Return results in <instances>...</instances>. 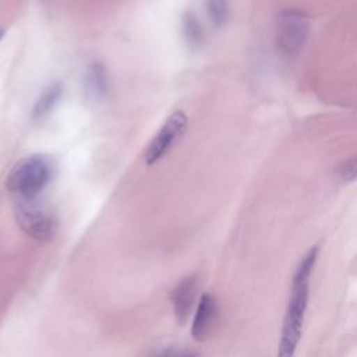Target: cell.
Masks as SVG:
<instances>
[{
	"mask_svg": "<svg viewBox=\"0 0 357 357\" xmlns=\"http://www.w3.org/2000/svg\"><path fill=\"white\" fill-rule=\"evenodd\" d=\"M152 357H201L198 353L188 350V349H183V347H176V346H170V347H165L158 350L156 353L152 354Z\"/></svg>",
	"mask_w": 357,
	"mask_h": 357,
	"instance_id": "obj_12",
	"label": "cell"
},
{
	"mask_svg": "<svg viewBox=\"0 0 357 357\" xmlns=\"http://www.w3.org/2000/svg\"><path fill=\"white\" fill-rule=\"evenodd\" d=\"M205 4L211 22L216 28L223 26L230 17L229 0H205Z\"/></svg>",
	"mask_w": 357,
	"mask_h": 357,
	"instance_id": "obj_11",
	"label": "cell"
},
{
	"mask_svg": "<svg viewBox=\"0 0 357 357\" xmlns=\"http://www.w3.org/2000/svg\"><path fill=\"white\" fill-rule=\"evenodd\" d=\"M183 35H184L187 43L194 47L199 46L204 40L202 26H201L198 18L190 11H187L183 15Z\"/></svg>",
	"mask_w": 357,
	"mask_h": 357,
	"instance_id": "obj_10",
	"label": "cell"
},
{
	"mask_svg": "<svg viewBox=\"0 0 357 357\" xmlns=\"http://www.w3.org/2000/svg\"><path fill=\"white\" fill-rule=\"evenodd\" d=\"M61 92H63V86L60 82H54V84L49 85L40 93L36 103L33 105L32 117L35 120H42L45 116H47L52 112V109L54 107V105L59 102Z\"/></svg>",
	"mask_w": 357,
	"mask_h": 357,
	"instance_id": "obj_9",
	"label": "cell"
},
{
	"mask_svg": "<svg viewBox=\"0 0 357 357\" xmlns=\"http://www.w3.org/2000/svg\"><path fill=\"white\" fill-rule=\"evenodd\" d=\"M218 312H219V308L215 297L208 293L202 294L198 300L192 325H191V335L195 340L204 342L211 336L216 325Z\"/></svg>",
	"mask_w": 357,
	"mask_h": 357,
	"instance_id": "obj_6",
	"label": "cell"
},
{
	"mask_svg": "<svg viewBox=\"0 0 357 357\" xmlns=\"http://www.w3.org/2000/svg\"><path fill=\"white\" fill-rule=\"evenodd\" d=\"M318 257V247H312L300 261L293 280L289 296V303L283 319V326L280 332V340L278 347V357H294L297 350L303 324L305 317V310L310 296V278L314 271V265Z\"/></svg>",
	"mask_w": 357,
	"mask_h": 357,
	"instance_id": "obj_1",
	"label": "cell"
},
{
	"mask_svg": "<svg viewBox=\"0 0 357 357\" xmlns=\"http://www.w3.org/2000/svg\"><path fill=\"white\" fill-rule=\"evenodd\" d=\"M337 176L343 181H351L357 178V156L346 160L337 170Z\"/></svg>",
	"mask_w": 357,
	"mask_h": 357,
	"instance_id": "obj_13",
	"label": "cell"
},
{
	"mask_svg": "<svg viewBox=\"0 0 357 357\" xmlns=\"http://www.w3.org/2000/svg\"><path fill=\"white\" fill-rule=\"evenodd\" d=\"M310 33V18L300 8L282 10L276 17L275 38L278 49L287 57L303 50Z\"/></svg>",
	"mask_w": 357,
	"mask_h": 357,
	"instance_id": "obj_4",
	"label": "cell"
},
{
	"mask_svg": "<svg viewBox=\"0 0 357 357\" xmlns=\"http://www.w3.org/2000/svg\"><path fill=\"white\" fill-rule=\"evenodd\" d=\"M3 35H4V29H3V28H0V40H1Z\"/></svg>",
	"mask_w": 357,
	"mask_h": 357,
	"instance_id": "obj_14",
	"label": "cell"
},
{
	"mask_svg": "<svg viewBox=\"0 0 357 357\" xmlns=\"http://www.w3.org/2000/svg\"><path fill=\"white\" fill-rule=\"evenodd\" d=\"M188 124V119L184 112L176 110L173 112L160 127L158 134L149 142L145 151V162L146 165H153L160 160L181 138L185 132Z\"/></svg>",
	"mask_w": 357,
	"mask_h": 357,
	"instance_id": "obj_5",
	"label": "cell"
},
{
	"mask_svg": "<svg viewBox=\"0 0 357 357\" xmlns=\"http://www.w3.org/2000/svg\"><path fill=\"white\" fill-rule=\"evenodd\" d=\"M15 220L26 236L39 243L52 241L59 230L56 215L36 198H17Z\"/></svg>",
	"mask_w": 357,
	"mask_h": 357,
	"instance_id": "obj_3",
	"label": "cell"
},
{
	"mask_svg": "<svg viewBox=\"0 0 357 357\" xmlns=\"http://www.w3.org/2000/svg\"><path fill=\"white\" fill-rule=\"evenodd\" d=\"M84 86L86 96L93 102H100L109 89L107 73L102 63L93 61L88 66L84 78Z\"/></svg>",
	"mask_w": 357,
	"mask_h": 357,
	"instance_id": "obj_8",
	"label": "cell"
},
{
	"mask_svg": "<svg viewBox=\"0 0 357 357\" xmlns=\"http://www.w3.org/2000/svg\"><path fill=\"white\" fill-rule=\"evenodd\" d=\"M53 160L43 153L21 159L8 173L6 185L17 198H36L52 181Z\"/></svg>",
	"mask_w": 357,
	"mask_h": 357,
	"instance_id": "obj_2",
	"label": "cell"
},
{
	"mask_svg": "<svg viewBox=\"0 0 357 357\" xmlns=\"http://www.w3.org/2000/svg\"><path fill=\"white\" fill-rule=\"evenodd\" d=\"M198 291V280L195 276H188L181 279L170 291V301L176 319L180 325L185 324L191 315L195 304Z\"/></svg>",
	"mask_w": 357,
	"mask_h": 357,
	"instance_id": "obj_7",
	"label": "cell"
}]
</instances>
